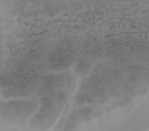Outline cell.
<instances>
[{"mask_svg":"<svg viewBox=\"0 0 149 131\" xmlns=\"http://www.w3.org/2000/svg\"><path fill=\"white\" fill-rule=\"evenodd\" d=\"M31 104L24 102H16L13 105H10L12 109V114L17 116V118H24V116H27L31 112Z\"/></svg>","mask_w":149,"mask_h":131,"instance_id":"obj_1","label":"cell"}]
</instances>
